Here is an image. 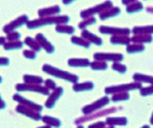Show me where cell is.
Wrapping results in <instances>:
<instances>
[{
    "label": "cell",
    "mask_w": 153,
    "mask_h": 128,
    "mask_svg": "<svg viewBox=\"0 0 153 128\" xmlns=\"http://www.w3.org/2000/svg\"><path fill=\"white\" fill-rule=\"evenodd\" d=\"M70 21V18L67 16H56V17H46L41 18L39 19H35L33 21H28L27 23V28L29 29H35L37 28H41L47 25H65Z\"/></svg>",
    "instance_id": "cell-1"
},
{
    "label": "cell",
    "mask_w": 153,
    "mask_h": 128,
    "mask_svg": "<svg viewBox=\"0 0 153 128\" xmlns=\"http://www.w3.org/2000/svg\"><path fill=\"white\" fill-rule=\"evenodd\" d=\"M42 69H43V71L45 72L46 74H50L51 76H54V77H57V78L64 79L65 81L74 83V84H76V82L79 80V77L75 75V74L62 71L61 69L57 68H54L51 65H45Z\"/></svg>",
    "instance_id": "cell-2"
},
{
    "label": "cell",
    "mask_w": 153,
    "mask_h": 128,
    "mask_svg": "<svg viewBox=\"0 0 153 128\" xmlns=\"http://www.w3.org/2000/svg\"><path fill=\"white\" fill-rule=\"evenodd\" d=\"M111 8H113V2H110V1H107V2H103L100 5H97L95 7L83 11V12L80 13V17L86 19L87 18L93 17V16L98 14V13L101 14L102 13L105 12L107 9H111Z\"/></svg>",
    "instance_id": "cell-3"
},
{
    "label": "cell",
    "mask_w": 153,
    "mask_h": 128,
    "mask_svg": "<svg viewBox=\"0 0 153 128\" xmlns=\"http://www.w3.org/2000/svg\"><path fill=\"white\" fill-rule=\"evenodd\" d=\"M142 84L141 83H131V84H121L117 86L108 87L105 89V93L106 95H111V94L120 93V92H127L129 91H134V90L141 89Z\"/></svg>",
    "instance_id": "cell-4"
},
{
    "label": "cell",
    "mask_w": 153,
    "mask_h": 128,
    "mask_svg": "<svg viewBox=\"0 0 153 128\" xmlns=\"http://www.w3.org/2000/svg\"><path fill=\"white\" fill-rule=\"evenodd\" d=\"M28 21H29L28 20V16H26V15H23V16L17 18L16 19L12 21L8 25H5L3 28V32L6 34L15 32V30L17 29V28H21L24 25H27Z\"/></svg>",
    "instance_id": "cell-5"
},
{
    "label": "cell",
    "mask_w": 153,
    "mask_h": 128,
    "mask_svg": "<svg viewBox=\"0 0 153 128\" xmlns=\"http://www.w3.org/2000/svg\"><path fill=\"white\" fill-rule=\"evenodd\" d=\"M18 91H33L36 93H40L42 95H49V90L45 87H42L36 84H18L16 86Z\"/></svg>",
    "instance_id": "cell-6"
},
{
    "label": "cell",
    "mask_w": 153,
    "mask_h": 128,
    "mask_svg": "<svg viewBox=\"0 0 153 128\" xmlns=\"http://www.w3.org/2000/svg\"><path fill=\"white\" fill-rule=\"evenodd\" d=\"M99 32L103 35H112L113 36H117V35L127 36L130 34L131 31L129 28H120L102 25L99 28Z\"/></svg>",
    "instance_id": "cell-7"
},
{
    "label": "cell",
    "mask_w": 153,
    "mask_h": 128,
    "mask_svg": "<svg viewBox=\"0 0 153 128\" xmlns=\"http://www.w3.org/2000/svg\"><path fill=\"white\" fill-rule=\"evenodd\" d=\"M94 58L97 61L101 62H120L124 59V56L122 54H117V53H96L94 54Z\"/></svg>",
    "instance_id": "cell-8"
},
{
    "label": "cell",
    "mask_w": 153,
    "mask_h": 128,
    "mask_svg": "<svg viewBox=\"0 0 153 128\" xmlns=\"http://www.w3.org/2000/svg\"><path fill=\"white\" fill-rule=\"evenodd\" d=\"M110 103V99L108 97H103L100 100H97L96 102H94V103L91 104V105L86 106L84 109H83V112L84 114H91L93 111H95L97 110H99V109L102 108L104 106L107 105L108 103Z\"/></svg>",
    "instance_id": "cell-9"
},
{
    "label": "cell",
    "mask_w": 153,
    "mask_h": 128,
    "mask_svg": "<svg viewBox=\"0 0 153 128\" xmlns=\"http://www.w3.org/2000/svg\"><path fill=\"white\" fill-rule=\"evenodd\" d=\"M13 100L16 102H19V104H22V105L25 106V107H27L28 108L33 109L35 111H38V112H40L42 110V107L41 105H38L37 103H34L31 100H28V99L25 98L24 97L21 96L19 94H16L13 96Z\"/></svg>",
    "instance_id": "cell-10"
},
{
    "label": "cell",
    "mask_w": 153,
    "mask_h": 128,
    "mask_svg": "<svg viewBox=\"0 0 153 128\" xmlns=\"http://www.w3.org/2000/svg\"><path fill=\"white\" fill-rule=\"evenodd\" d=\"M16 111L19 114H22L23 115H25L27 117L30 118H32L34 120H39L41 118V115L39 114V112L38 111H35L33 109H31V108H28L27 107H25V106L22 105V104H19L16 107Z\"/></svg>",
    "instance_id": "cell-11"
},
{
    "label": "cell",
    "mask_w": 153,
    "mask_h": 128,
    "mask_svg": "<svg viewBox=\"0 0 153 128\" xmlns=\"http://www.w3.org/2000/svg\"><path fill=\"white\" fill-rule=\"evenodd\" d=\"M35 40L39 43L41 47L45 50V51H47V53H48V54H52L54 51V46L52 45L51 43H50V42L46 39V38L42 34H38V35H36V37H35Z\"/></svg>",
    "instance_id": "cell-12"
},
{
    "label": "cell",
    "mask_w": 153,
    "mask_h": 128,
    "mask_svg": "<svg viewBox=\"0 0 153 128\" xmlns=\"http://www.w3.org/2000/svg\"><path fill=\"white\" fill-rule=\"evenodd\" d=\"M64 93V90L62 88H57L52 94H51L50 97L45 103V107L48 108H52L55 104L56 101L60 98V97Z\"/></svg>",
    "instance_id": "cell-13"
},
{
    "label": "cell",
    "mask_w": 153,
    "mask_h": 128,
    "mask_svg": "<svg viewBox=\"0 0 153 128\" xmlns=\"http://www.w3.org/2000/svg\"><path fill=\"white\" fill-rule=\"evenodd\" d=\"M81 36L83 39L87 40L90 43H93V44L96 45H102L103 44V41L100 37L97 36L94 34L91 33V32H89L87 30H84L81 33Z\"/></svg>",
    "instance_id": "cell-14"
},
{
    "label": "cell",
    "mask_w": 153,
    "mask_h": 128,
    "mask_svg": "<svg viewBox=\"0 0 153 128\" xmlns=\"http://www.w3.org/2000/svg\"><path fill=\"white\" fill-rule=\"evenodd\" d=\"M61 13V9L58 5H54L52 7L42 9L38 11V16L41 18L50 17L54 15H57Z\"/></svg>",
    "instance_id": "cell-15"
},
{
    "label": "cell",
    "mask_w": 153,
    "mask_h": 128,
    "mask_svg": "<svg viewBox=\"0 0 153 128\" xmlns=\"http://www.w3.org/2000/svg\"><path fill=\"white\" fill-rule=\"evenodd\" d=\"M131 42V39L124 35H117V36H112L110 39V43L115 45H129Z\"/></svg>",
    "instance_id": "cell-16"
},
{
    "label": "cell",
    "mask_w": 153,
    "mask_h": 128,
    "mask_svg": "<svg viewBox=\"0 0 153 128\" xmlns=\"http://www.w3.org/2000/svg\"><path fill=\"white\" fill-rule=\"evenodd\" d=\"M120 13H121V10H120V8L113 7L111 9H107V10L102 13L101 14H100V19L101 20L108 19H110V18H113L115 16H118V15L120 14Z\"/></svg>",
    "instance_id": "cell-17"
},
{
    "label": "cell",
    "mask_w": 153,
    "mask_h": 128,
    "mask_svg": "<svg viewBox=\"0 0 153 128\" xmlns=\"http://www.w3.org/2000/svg\"><path fill=\"white\" fill-rule=\"evenodd\" d=\"M68 65L71 67H77V68H85L91 65L90 61L85 58H72L68 60Z\"/></svg>",
    "instance_id": "cell-18"
},
{
    "label": "cell",
    "mask_w": 153,
    "mask_h": 128,
    "mask_svg": "<svg viewBox=\"0 0 153 128\" xmlns=\"http://www.w3.org/2000/svg\"><path fill=\"white\" fill-rule=\"evenodd\" d=\"M132 33L136 35H150L153 34V25L148 26H137L134 27L132 29Z\"/></svg>",
    "instance_id": "cell-19"
},
{
    "label": "cell",
    "mask_w": 153,
    "mask_h": 128,
    "mask_svg": "<svg viewBox=\"0 0 153 128\" xmlns=\"http://www.w3.org/2000/svg\"><path fill=\"white\" fill-rule=\"evenodd\" d=\"M94 84L91 81H87V82L81 83V84L76 83L73 86V90L76 92H80V91H91L94 89Z\"/></svg>",
    "instance_id": "cell-20"
},
{
    "label": "cell",
    "mask_w": 153,
    "mask_h": 128,
    "mask_svg": "<svg viewBox=\"0 0 153 128\" xmlns=\"http://www.w3.org/2000/svg\"><path fill=\"white\" fill-rule=\"evenodd\" d=\"M131 41L136 44H142L143 43H150L152 42V37L150 35H134L131 39Z\"/></svg>",
    "instance_id": "cell-21"
},
{
    "label": "cell",
    "mask_w": 153,
    "mask_h": 128,
    "mask_svg": "<svg viewBox=\"0 0 153 128\" xmlns=\"http://www.w3.org/2000/svg\"><path fill=\"white\" fill-rule=\"evenodd\" d=\"M133 80L138 83H148L153 84V76L146 75L140 73H136L134 74Z\"/></svg>",
    "instance_id": "cell-22"
},
{
    "label": "cell",
    "mask_w": 153,
    "mask_h": 128,
    "mask_svg": "<svg viewBox=\"0 0 153 128\" xmlns=\"http://www.w3.org/2000/svg\"><path fill=\"white\" fill-rule=\"evenodd\" d=\"M23 80H24L25 84H41L44 83V80L42 77H38V76L30 75V74H25L23 77Z\"/></svg>",
    "instance_id": "cell-23"
},
{
    "label": "cell",
    "mask_w": 153,
    "mask_h": 128,
    "mask_svg": "<svg viewBox=\"0 0 153 128\" xmlns=\"http://www.w3.org/2000/svg\"><path fill=\"white\" fill-rule=\"evenodd\" d=\"M24 43L26 45H28L30 48H31L32 51H35V52H39L42 50V47L39 45V43L35 39H32L31 37L25 38Z\"/></svg>",
    "instance_id": "cell-24"
},
{
    "label": "cell",
    "mask_w": 153,
    "mask_h": 128,
    "mask_svg": "<svg viewBox=\"0 0 153 128\" xmlns=\"http://www.w3.org/2000/svg\"><path fill=\"white\" fill-rule=\"evenodd\" d=\"M5 51H13V50H19L23 48V42L21 41L16 42H8L3 46Z\"/></svg>",
    "instance_id": "cell-25"
},
{
    "label": "cell",
    "mask_w": 153,
    "mask_h": 128,
    "mask_svg": "<svg viewBox=\"0 0 153 128\" xmlns=\"http://www.w3.org/2000/svg\"><path fill=\"white\" fill-rule=\"evenodd\" d=\"M143 9V5L140 2H136L135 1L132 4L129 5L126 8V12L129 14L135 13H139Z\"/></svg>",
    "instance_id": "cell-26"
},
{
    "label": "cell",
    "mask_w": 153,
    "mask_h": 128,
    "mask_svg": "<svg viewBox=\"0 0 153 128\" xmlns=\"http://www.w3.org/2000/svg\"><path fill=\"white\" fill-rule=\"evenodd\" d=\"M56 32L58 33H65L72 35L75 32V28L73 26L65 25H57L55 28Z\"/></svg>",
    "instance_id": "cell-27"
},
{
    "label": "cell",
    "mask_w": 153,
    "mask_h": 128,
    "mask_svg": "<svg viewBox=\"0 0 153 128\" xmlns=\"http://www.w3.org/2000/svg\"><path fill=\"white\" fill-rule=\"evenodd\" d=\"M145 50V46L142 44H132L127 45L126 51L129 54H134V53L142 52Z\"/></svg>",
    "instance_id": "cell-28"
},
{
    "label": "cell",
    "mask_w": 153,
    "mask_h": 128,
    "mask_svg": "<svg viewBox=\"0 0 153 128\" xmlns=\"http://www.w3.org/2000/svg\"><path fill=\"white\" fill-rule=\"evenodd\" d=\"M71 42L73 44L79 46H82V47L85 48H90V45H91L90 42H87V40H85L83 38L77 37V36H73L71 38Z\"/></svg>",
    "instance_id": "cell-29"
},
{
    "label": "cell",
    "mask_w": 153,
    "mask_h": 128,
    "mask_svg": "<svg viewBox=\"0 0 153 128\" xmlns=\"http://www.w3.org/2000/svg\"><path fill=\"white\" fill-rule=\"evenodd\" d=\"M91 68L94 71H104L108 68V65L106 62H101V61H96V62L91 63Z\"/></svg>",
    "instance_id": "cell-30"
},
{
    "label": "cell",
    "mask_w": 153,
    "mask_h": 128,
    "mask_svg": "<svg viewBox=\"0 0 153 128\" xmlns=\"http://www.w3.org/2000/svg\"><path fill=\"white\" fill-rule=\"evenodd\" d=\"M106 124L110 125H126L127 120L124 118H110L106 120Z\"/></svg>",
    "instance_id": "cell-31"
},
{
    "label": "cell",
    "mask_w": 153,
    "mask_h": 128,
    "mask_svg": "<svg viewBox=\"0 0 153 128\" xmlns=\"http://www.w3.org/2000/svg\"><path fill=\"white\" fill-rule=\"evenodd\" d=\"M129 95L128 92H120V93L114 94L112 97L111 100L113 102L122 101V100H129Z\"/></svg>",
    "instance_id": "cell-32"
},
{
    "label": "cell",
    "mask_w": 153,
    "mask_h": 128,
    "mask_svg": "<svg viewBox=\"0 0 153 128\" xmlns=\"http://www.w3.org/2000/svg\"><path fill=\"white\" fill-rule=\"evenodd\" d=\"M96 22H97V20H96V19L94 17L87 18V19H86L85 20H84V21L81 22L79 24V28H80V29H84V28H87L89 25H94Z\"/></svg>",
    "instance_id": "cell-33"
},
{
    "label": "cell",
    "mask_w": 153,
    "mask_h": 128,
    "mask_svg": "<svg viewBox=\"0 0 153 128\" xmlns=\"http://www.w3.org/2000/svg\"><path fill=\"white\" fill-rule=\"evenodd\" d=\"M43 121L45 123L48 124L52 125V126L56 127H59L60 125H61V121L59 120L54 118H51V117H48V116L43 118Z\"/></svg>",
    "instance_id": "cell-34"
},
{
    "label": "cell",
    "mask_w": 153,
    "mask_h": 128,
    "mask_svg": "<svg viewBox=\"0 0 153 128\" xmlns=\"http://www.w3.org/2000/svg\"><path fill=\"white\" fill-rule=\"evenodd\" d=\"M21 34L18 32H12L10 33L7 34L6 36V40L8 42H16V41H20L19 39H21Z\"/></svg>",
    "instance_id": "cell-35"
},
{
    "label": "cell",
    "mask_w": 153,
    "mask_h": 128,
    "mask_svg": "<svg viewBox=\"0 0 153 128\" xmlns=\"http://www.w3.org/2000/svg\"><path fill=\"white\" fill-rule=\"evenodd\" d=\"M112 68L114 71H118L120 74H124L127 70L126 66L119 63V62H114V64L112 65Z\"/></svg>",
    "instance_id": "cell-36"
},
{
    "label": "cell",
    "mask_w": 153,
    "mask_h": 128,
    "mask_svg": "<svg viewBox=\"0 0 153 128\" xmlns=\"http://www.w3.org/2000/svg\"><path fill=\"white\" fill-rule=\"evenodd\" d=\"M140 94L142 96H149V95H153V84H152L149 87L142 88L140 89Z\"/></svg>",
    "instance_id": "cell-37"
},
{
    "label": "cell",
    "mask_w": 153,
    "mask_h": 128,
    "mask_svg": "<svg viewBox=\"0 0 153 128\" xmlns=\"http://www.w3.org/2000/svg\"><path fill=\"white\" fill-rule=\"evenodd\" d=\"M23 55L25 58H28V59H35L37 56V54L35 51L32 50H25L23 51Z\"/></svg>",
    "instance_id": "cell-38"
},
{
    "label": "cell",
    "mask_w": 153,
    "mask_h": 128,
    "mask_svg": "<svg viewBox=\"0 0 153 128\" xmlns=\"http://www.w3.org/2000/svg\"><path fill=\"white\" fill-rule=\"evenodd\" d=\"M45 88H47L48 90H55L57 88V84L54 81L51 80V79H48L45 81Z\"/></svg>",
    "instance_id": "cell-39"
},
{
    "label": "cell",
    "mask_w": 153,
    "mask_h": 128,
    "mask_svg": "<svg viewBox=\"0 0 153 128\" xmlns=\"http://www.w3.org/2000/svg\"><path fill=\"white\" fill-rule=\"evenodd\" d=\"M10 63V60L6 57H0V66H8Z\"/></svg>",
    "instance_id": "cell-40"
},
{
    "label": "cell",
    "mask_w": 153,
    "mask_h": 128,
    "mask_svg": "<svg viewBox=\"0 0 153 128\" xmlns=\"http://www.w3.org/2000/svg\"><path fill=\"white\" fill-rule=\"evenodd\" d=\"M104 125L105 123H103V122H99V123L91 125V126L89 127V128H103L104 127Z\"/></svg>",
    "instance_id": "cell-41"
},
{
    "label": "cell",
    "mask_w": 153,
    "mask_h": 128,
    "mask_svg": "<svg viewBox=\"0 0 153 128\" xmlns=\"http://www.w3.org/2000/svg\"><path fill=\"white\" fill-rule=\"evenodd\" d=\"M6 107V103L4 101L3 99L2 98V97L0 95V110H2V109H5Z\"/></svg>",
    "instance_id": "cell-42"
},
{
    "label": "cell",
    "mask_w": 153,
    "mask_h": 128,
    "mask_svg": "<svg viewBox=\"0 0 153 128\" xmlns=\"http://www.w3.org/2000/svg\"><path fill=\"white\" fill-rule=\"evenodd\" d=\"M5 43H6V38L1 36L0 37V46H4Z\"/></svg>",
    "instance_id": "cell-43"
},
{
    "label": "cell",
    "mask_w": 153,
    "mask_h": 128,
    "mask_svg": "<svg viewBox=\"0 0 153 128\" xmlns=\"http://www.w3.org/2000/svg\"><path fill=\"white\" fill-rule=\"evenodd\" d=\"M135 1H123V5H130V4H132V2H134Z\"/></svg>",
    "instance_id": "cell-44"
},
{
    "label": "cell",
    "mask_w": 153,
    "mask_h": 128,
    "mask_svg": "<svg viewBox=\"0 0 153 128\" xmlns=\"http://www.w3.org/2000/svg\"><path fill=\"white\" fill-rule=\"evenodd\" d=\"M146 10H147V12H148V13H152L153 14V7H148Z\"/></svg>",
    "instance_id": "cell-45"
},
{
    "label": "cell",
    "mask_w": 153,
    "mask_h": 128,
    "mask_svg": "<svg viewBox=\"0 0 153 128\" xmlns=\"http://www.w3.org/2000/svg\"><path fill=\"white\" fill-rule=\"evenodd\" d=\"M150 123H151V124L153 125V114L151 117V119H150Z\"/></svg>",
    "instance_id": "cell-46"
},
{
    "label": "cell",
    "mask_w": 153,
    "mask_h": 128,
    "mask_svg": "<svg viewBox=\"0 0 153 128\" xmlns=\"http://www.w3.org/2000/svg\"><path fill=\"white\" fill-rule=\"evenodd\" d=\"M72 2H73V1H70V2H66V1H64L63 2H64L65 4H68V3H71Z\"/></svg>",
    "instance_id": "cell-47"
},
{
    "label": "cell",
    "mask_w": 153,
    "mask_h": 128,
    "mask_svg": "<svg viewBox=\"0 0 153 128\" xmlns=\"http://www.w3.org/2000/svg\"><path fill=\"white\" fill-rule=\"evenodd\" d=\"M142 128H150L149 126H148V125H145L144 127H143Z\"/></svg>",
    "instance_id": "cell-48"
},
{
    "label": "cell",
    "mask_w": 153,
    "mask_h": 128,
    "mask_svg": "<svg viewBox=\"0 0 153 128\" xmlns=\"http://www.w3.org/2000/svg\"><path fill=\"white\" fill-rule=\"evenodd\" d=\"M2 81H3V79H2V77H1V76H0V84H1V83L2 82Z\"/></svg>",
    "instance_id": "cell-49"
},
{
    "label": "cell",
    "mask_w": 153,
    "mask_h": 128,
    "mask_svg": "<svg viewBox=\"0 0 153 128\" xmlns=\"http://www.w3.org/2000/svg\"><path fill=\"white\" fill-rule=\"evenodd\" d=\"M39 128H51V127L48 126H45V127H39Z\"/></svg>",
    "instance_id": "cell-50"
},
{
    "label": "cell",
    "mask_w": 153,
    "mask_h": 128,
    "mask_svg": "<svg viewBox=\"0 0 153 128\" xmlns=\"http://www.w3.org/2000/svg\"><path fill=\"white\" fill-rule=\"evenodd\" d=\"M78 128H84V127H79Z\"/></svg>",
    "instance_id": "cell-51"
},
{
    "label": "cell",
    "mask_w": 153,
    "mask_h": 128,
    "mask_svg": "<svg viewBox=\"0 0 153 128\" xmlns=\"http://www.w3.org/2000/svg\"><path fill=\"white\" fill-rule=\"evenodd\" d=\"M109 128H113V127H109Z\"/></svg>",
    "instance_id": "cell-52"
}]
</instances>
